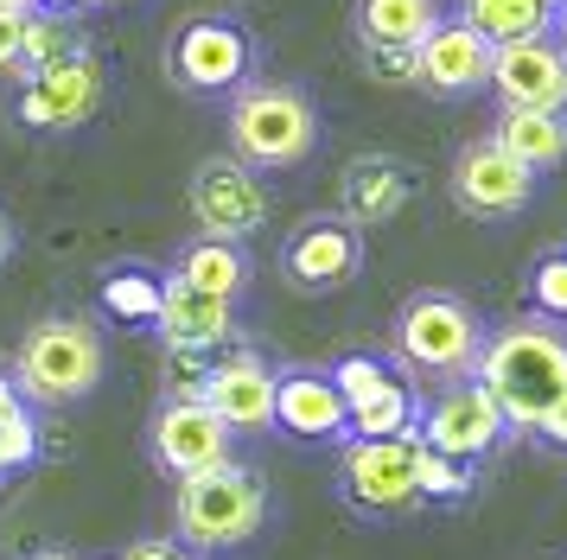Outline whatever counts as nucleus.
<instances>
[{
	"label": "nucleus",
	"mask_w": 567,
	"mask_h": 560,
	"mask_svg": "<svg viewBox=\"0 0 567 560\" xmlns=\"http://www.w3.org/2000/svg\"><path fill=\"white\" fill-rule=\"evenodd\" d=\"M478 382L491 402L504 407L516 433H536L548 407L567 402V331L548 319H516V325L491 331L485 356H478Z\"/></svg>",
	"instance_id": "nucleus-1"
},
{
	"label": "nucleus",
	"mask_w": 567,
	"mask_h": 560,
	"mask_svg": "<svg viewBox=\"0 0 567 560\" xmlns=\"http://www.w3.org/2000/svg\"><path fill=\"white\" fill-rule=\"evenodd\" d=\"M224 127H230V153L249 173H287L319 147V108L293 83H261V76L236 83Z\"/></svg>",
	"instance_id": "nucleus-2"
},
{
	"label": "nucleus",
	"mask_w": 567,
	"mask_h": 560,
	"mask_svg": "<svg viewBox=\"0 0 567 560\" xmlns=\"http://www.w3.org/2000/svg\"><path fill=\"white\" fill-rule=\"evenodd\" d=\"M261 516H268V490H261V478L243 471V465L192 471V478H179V497H173V522H179V541L192 554L243 548V541L261 529Z\"/></svg>",
	"instance_id": "nucleus-3"
},
{
	"label": "nucleus",
	"mask_w": 567,
	"mask_h": 560,
	"mask_svg": "<svg viewBox=\"0 0 567 560\" xmlns=\"http://www.w3.org/2000/svg\"><path fill=\"white\" fill-rule=\"evenodd\" d=\"M96 382H103V338L90 319H45L27 331V344L13 356V388L27 402L64 407L96 395Z\"/></svg>",
	"instance_id": "nucleus-4"
},
{
	"label": "nucleus",
	"mask_w": 567,
	"mask_h": 560,
	"mask_svg": "<svg viewBox=\"0 0 567 560\" xmlns=\"http://www.w3.org/2000/svg\"><path fill=\"white\" fill-rule=\"evenodd\" d=\"M395 356L414 370H434V376H478V356H485V325L460 293H414L395 312Z\"/></svg>",
	"instance_id": "nucleus-5"
},
{
	"label": "nucleus",
	"mask_w": 567,
	"mask_h": 560,
	"mask_svg": "<svg viewBox=\"0 0 567 560\" xmlns=\"http://www.w3.org/2000/svg\"><path fill=\"white\" fill-rule=\"evenodd\" d=\"M27 90H20V122L27 127H83L96 108H103V90H109V71L103 58L83 45H71L64 58L52 64H39L32 76H20Z\"/></svg>",
	"instance_id": "nucleus-6"
},
{
	"label": "nucleus",
	"mask_w": 567,
	"mask_h": 560,
	"mask_svg": "<svg viewBox=\"0 0 567 560\" xmlns=\"http://www.w3.org/2000/svg\"><path fill=\"white\" fill-rule=\"evenodd\" d=\"M185 204H192V217L205 236L217 242H243V236H256L268 224V191H261V178L243 166V159H205V166H192V185H185Z\"/></svg>",
	"instance_id": "nucleus-7"
},
{
	"label": "nucleus",
	"mask_w": 567,
	"mask_h": 560,
	"mask_svg": "<svg viewBox=\"0 0 567 560\" xmlns=\"http://www.w3.org/2000/svg\"><path fill=\"white\" fill-rule=\"evenodd\" d=\"M166 71L192 96H230L236 83H249V32L236 20H192L166 51Z\"/></svg>",
	"instance_id": "nucleus-8"
},
{
	"label": "nucleus",
	"mask_w": 567,
	"mask_h": 560,
	"mask_svg": "<svg viewBox=\"0 0 567 560\" xmlns=\"http://www.w3.org/2000/svg\"><path fill=\"white\" fill-rule=\"evenodd\" d=\"M536 198V173L504 153L497 141H472V147L453 159V204L478 224H497V217H516L523 204Z\"/></svg>",
	"instance_id": "nucleus-9"
},
{
	"label": "nucleus",
	"mask_w": 567,
	"mask_h": 560,
	"mask_svg": "<svg viewBox=\"0 0 567 560\" xmlns=\"http://www.w3.org/2000/svg\"><path fill=\"white\" fill-rule=\"evenodd\" d=\"M421 439L434 446V453H446V458H485L504 433H511V421H504V407L491 402V388L478 376H460L446 395H440L427 414H421Z\"/></svg>",
	"instance_id": "nucleus-10"
},
{
	"label": "nucleus",
	"mask_w": 567,
	"mask_h": 560,
	"mask_svg": "<svg viewBox=\"0 0 567 560\" xmlns=\"http://www.w3.org/2000/svg\"><path fill=\"white\" fill-rule=\"evenodd\" d=\"M414 439H344V458H338V484H344V497L358 509H409L421 504V490H414Z\"/></svg>",
	"instance_id": "nucleus-11"
},
{
	"label": "nucleus",
	"mask_w": 567,
	"mask_h": 560,
	"mask_svg": "<svg viewBox=\"0 0 567 560\" xmlns=\"http://www.w3.org/2000/svg\"><path fill=\"white\" fill-rule=\"evenodd\" d=\"M491 96L504 108H548L567 115V51L555 39H511L491 51Z\"/></svg>",
	"instance_id": "nucleus-12"
},
{
	"label": "nucleus",
	"mask_w": 567,
	"mask_h": 560,
	"mask_svg": "<svg viewBox=\"0 0 567 560\" xmlns=\"http://www.w3.org/2000/svg\"><path fill=\"white\" fill-rule=\"evenodd\" d=\"M358 268H363V242L344 217H312L281 242V274L300 293H338V287L358 280Z\"/></svg>",
	"instance_id": "nucleus-13"
},
{
	"label": "nucleus",
	"mask_w": 567,
	"mask_h": 560,
	"mask_svg": "<svg viewBox=\"0 0 567 560\" xmlns=\"http://www.w3.org/2000/svg\"><path fill=\"white\" fill-rule=\"evenodd\" d=\"M154 453L173 478H192V471H217L230 465V427L210 414V402L198 395H173V402L154 414Z\"/></svg>",
	"instance_id": "nucleus-14"
},
{
	"label": "nucleus",
	"mask_w": 567,
	"mask_h": 560,
	"mask_svg": "<svg viewBox=\"0 0 567 560\" xmlns=\"http://www.w3.org/2000/svg\"><path fill=\"white\" fill-rule=\"evenodd\" d=\"M491 39L478 25H465L460 13L453 20H440L427 39H421V90L427 96H478L491 83Z\"/></svg>",
	"instance_id": "nucleus-15"
},
{
	"label": "nucleus",
	"mask_w": 567,
	"mask_h": 560,
	"mask_svg": "<svg viewBox=\"0 0 567 560\" xmlns=\"http://www.w3.org/2000/svg\"><path fill=\"white\" fill-rule=\"evenodd\" d=\"M275 382L281 376H275L256 351H236V356H224V363L210 370L198 402H210V414H217L230 433H268L275 427Z\"/></svg>",
	"instance_id": "nucleus-16"
},
{
	"label": "nucleus",
	"mask_w": 567,
	"mask_h": 560,
	"mask_svg": "<svg viewBox=\"0 0 567 560\" xmlns=\"http://www.w3.org/2000/svg\"><path fill=\"white\" fill-rule=\"evenodd\" d=\"M154 325H159V338H166V351H217V344L236 338V300H217L205 287L166 274L159 280V319Z\"/></svg>",
	"instance_id": "nucleus-17"
},
{
	"label": "nucleus",
	"mask_w": 567,
	"mask_h": 560,
	"mask_svg": "<svg viewBox=\"0 0 567 560\" xmlns=\"http://www.w3.org/2000/svg\"><path fill=\"white\" fill-rule=\"evenodd\" d=\"M409 198H414V173L395 153H358V159H344V173H338V210H344L351 229L389 224Z\"/></svg>",
	"instance_id": "nucleus-18"
},
{
	"label": "nucleus",
	"mask_w": 567,
	"mask_h": 560,
	"mask_svg": "<svg viewBox=\"0 0 567 560\" xmlns=\"http://www.w3.org/2000/svg\"><path fill=\"white\" fill-rule=\"evenodd\" d=\"M275 427L293 439H351V407L332 370H287L275 382Z\"/></svg>",
	"instance_id": "nucleus-19"
},
{
	"label": "nucleus",
	"mask_w": 567,
	"mask_h": 560,
	"mask_svg": "<svg viewBox=\"0 0 567 560\" xmlns=\"http://www.w3.org/2000/svg\"><path fill=\"white\" fill-rule=\"evenodd\" d=\"M491 141L504 153H516L529 173H555L567 166V115H548V108H504Z\"/></svg>",
	"instance_id": "nucleus-20"
},
{
	"label": "nucleus",
	"mask_w": 567,
	"mask_h": 560,
	"mask_svg": "<svg viewBox=\"0 0 567 560\" xmlns=\"http://www.w3.org/2000/svg\"><path fill=\"white\" fill-rule=\"evenodd\" d=\"M460 20L478 25L491 45H511V39H555V7H548V0H460Z\"/></svg>",
	"instance_id": "nucleus-21"
},
{
	"label": "nucleus",
	"mask_w": 567,
	"mask_h": 560,
	"mask_svg": "<svg viewBox=\"0 0 567 560\" xmlns=\"http://www.w3.org/2000/svg\"><path fill=\"white\" fill-rule=\"evenodd\" d=\"M440 20V0H358V39L377 45H421Z\"/></svg>",
	"instance_id": "nucleus-22"
},
{
	"label": "nucleus",
	"mask_w": 567,
	"mask_h": 560,
	"mask_svg": "<svg viewBox=\"0 0 567 560\" xmlns=\"http://www.w3.org/2000/svg\"><path fill=\"white\" fill-rule=\"evenodd\" d=\"M173 274L192 280V287H205L217 300H236L243 287H249V255L236 249V242H217V236H198L192 249H179L173 261Z\"/></svg>",
	"instance_id": "nucleus-23"
},
{
	"label": "nucleus",
	"mask_w": 567,
	"mask_h": 560,
	"mask_svg": "<svg viewBox=\"0 0 567 560\" xmlns=\"http://www.w3.org/2000/svg\"><path fill=\"white\" fill-rule=\"evenodd\" d=\"M421 427V402L402 376L389 382L383 395H370L363 407H351V439H409Z\"/></svg>",
	"instance_id": "nucleus-24"
},
{
	"label": "nucleus",
	"mask_w": 567,
	"mask_h": 560,
	"mask_svg": "<svg viewBox=\"0 0 567 560\" xmlns=\"http://www.w3.org/2000/svg\"><path fill=\"white\" fill-rule=\"evenodd\" d=\"M103 305L122 325H154L159 319V280L141 274V268H122V274L103 280Z\"/></svg>",
	"instance_id": "nucleus-25"
},
{
	"label": "nucleus",
	"mask_w": 567,
	"mask_h": 560,
	"mask_svg": "<svg viewBox=\"0 0 567 560\" xmlns=\"http://www.w3.org/2000/svg\"><path fill=\"white\" fill-rule=\"evenodd\" d=\"M71 45H83V32H71V20H58V13H27V45H20V76H32L39 64H52L64 58Z\"/></svg>",
	"instance_id": "nucleus-26"
},
{
	"label": "nucleus",
	"mask_w": 567,
	"mask_h": 560,
	"mask_svg": "<svg viewBox=\"0 0 567 560\" xmlns=\"http://www.w3.org/2000/svg\"><path fill=\"white\" fill-rule=\"evenodd\" d=\"M358 64H363V76H377L383 90H414V83H421V45H377V39H358Z\"/></svg>",
	"instance_id": "nucleus-27"
},
{
	"label": "nucleus",
	"mask_w": 567,
	"mask_h": 560,
	"mask_svg": "<svg viewBox=\"0 0 567 560\" xmlns=\"http://www.w3.org/2000/svg\"><path fill=\"white\" fill-rule=\"evenodd\" d=\"M414 490H421V497H465V490H472V465L434 453L427 439H414Z\"/></svg>",
	"instance_id": "nucleus-28"
},
{
	"label": "nucleus",
	"mask_w": 567,
	"mask_h": 560,
	"mask_svg": "<svg viewBox=\"0 0 567 560\" xmlns=\"http://www.w3.org/2000/svg\"><path fill=\"white\" fill-rule=\"evenodd\" d=\"M529 300H536V319L567 325V249H548L529 268Z\"/></svg>",
	"instance_id": "nucleus-29"
},
{
	"label": "nucleus",
	"mask_w": 567,
	"mask_h": 560,
	"mask_svg": "<svg viewBox=\"0 0 567 560\" xmlns=\"http://www.w3.org/2000/svg\"><path fill=\"white\" fill-rule=\"evenodd\" d=\"M332 382H338V395H344V407H363L370 395H383L389 382H395V370H389L383 356H344V363H332Z\"/></svg>",
	"instance_id": "nucleus-30"
},
{
	"label": "nucleus",
	"mask_w": 567,
	"mask_h": 560,
	"mask_svg": "<svg viewBox=\"0 0 567 560\" xmlns=\"http://www.w3.org/2000/svg\"><path fill=\"white\" fill-rule=\"evenodd\" d=\"M32 458H39V427H32L27 407H20L13 421H0V478L7 471H27Z\"/></svg>",
	"instance_id": "nucleus-31"
},
{
	"label": "nucleus",
	"mask_w": 567,
	"mask_h": 560,
	"mask_svg": "<svg viewBox=\"0 0 567 560\" xmlns=\"http://www.w3.org/2000/svg\"><path fill=\"white\" fill-rule=\"evenodd\" d=\"M20 45H27V13H7L0 7V71L20 76Z\"/></svg>",
	"instance_id": "nucleus-32"
},
{
	"label": "nucleus",
	"mask_w": 567,
	"mask_h": 560,
	"mask_svg": "<svg viewBox=\"0 0 567 560\" xmlns=\"http://www.w3.org/2000/svg\"><path fill=\"white\" fill-rule=\"evenodd\" d=\"M122 560H198V554H192L185 541H159V535H154V541H134Z\"/></svg>",
	"instance_id": "nucleus-33"
},
{
	"label": "nucleus",
	"mask_w": 567,
	"mask_h": 560,
	"mask_svg": "<svg viewBox=\"0 0 567 560\" xmlns=\"http://www.w3.org/2000/svg\"><path fill=\"white\" fill-rule=\"evenodd\" d=\"M536 439H548V446H567V402L548 407V414L536 421Z\"/></svg>",
	"instance_id": "nucleus-34"
},
{
	"label": "nucleus",
	"mask_w": 567,
	"mask_h": 560,
	"mask_svg": "<svg viewBox=\"0 0 567 560\" xmlns=\"http://www.w3.org/2000/svg\"><path fill=\"white\" fill-rule=\"evenodd\" d=\"M20 407H27V402H20V388H13V382L0 376V421H13V414H20Z\"/></svg>",
	"instance_id": "nucleus-35"
},
{
	"label": "nucleus",
	"mask_w": 567,
	"mask_h": 560,
	"mask_svg": "<svg viewBox=\"0 0 567 560\" xmlns=\"http://www.w3.org/2000/svg\"><path fill=\"white\" fill-rule=\"evenodd\" d=\"M13 242H20V236H13V217L0 210V268H7V255H13Z\"/></svg>",
	"instance_id": "nucleus-36"
},
{
	"label": "nucleus",
	"mask_w": 567,
	"mask_h": 560,
	"mask_svg": "<svg viewBox=\"0 0 567 560\" xmlns=\"http://www.w3.org/2000/svg\"><path fill=\"white\" fill-rule=\"evenodd\" d=\"M555 45L567 51V7H561V13H555Z\"/></svg>",
	"instance_id": "nucleus-37"
},
{
	"label": "nucleus",
	"mask_w": 567,
	"mask_h": 560,
	"mask_svg": "<svg viewBox=\"0 0 567 560\" xmlns=\"http://www.w3.org/2000/svg\"><path fill=\"white\" fill-rule=\"evenodd\" d=\"M0 7H7V13H32V7H39V0H0Z\"/></svg>",
	"instance_id": "nucleus-38"
},
{
	"label": "nucleus",
	"mask_w": 567,
	"mask_h": 560,
	"mask_svg": "<svg viewBox=\"0 0 567 560\" xmlns=\"http://www.w3.org/2000/svg\"><path fill=\"white\" fill-rule=\"evenodd\" d=\"M90 7H128V0H90Z\"/></svg>",
	"instance_id": "nucleus-39"
},
{
	"label": "nucleus",
	"mask_w": 567,
	"mask_h": 560,
	"mask_svg": "<svg viewBox=\"0 0 567 560\" xmlns=\"http://www.w3.org/2000/svg\"><path fill=\"white\" fill-rule=\"evenodd\" d=\"M39 560H78V554H39Z\"/></svg>",
	"instance_id": "nucleus-40"
},
{
	"label": "nucleus",
	"mask_w": 567,
	"mask_h": 560,
	"mask_svg": "<svg viewBox=\"0 0 567 560\" xmlns=\"http://www.w3.org/2000/svg\"><path fill=\"white\" fill-rule=\"evenodd\" d=\"M548 7H555V13H561V7H567V0H548Z\"/></svg>",
	"instance_id": "nucleus-41"
}]
</instances>
